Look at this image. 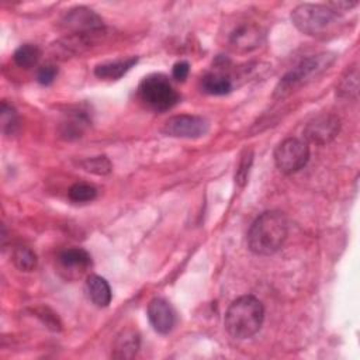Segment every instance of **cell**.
Returning a JSON list of instances; mask_svg holds the SVG:
<instances>
[{
  "instance_id": "4",
  "label": "cell",
  "mask_w": 360,
  "mask_h": 360,
  "mask_svg": "<svg viewBox=\"0 0 360 360\" xmlns=\"http://www.w3.org/2000/svg\"><path fill=\"white\" fill-rule=\"evenodd\" d=\"M335 60V55L329 52H322L316 55H311L302 59L295 68L287 72L278 84L274 89V97L283 98L290 96L302 84L311 82L314 77L326 70Z\"/></svg>"
},
{
  "instance_id": "3",
  "label": "cell",
  "mask_w": 360,
  "mask_h": 360,
  "mask_svg": "<svg viewBox=\"0 0 360 360\" xmlns=\"http://www.w3.org/2000/svg\"><path fill=\"white\" fill-rule=\"evenodd\" d=\"M291 21L297 30L311 37H326L340 25V14L328 4L304 3L291 11Z\"/></svg>"
},
{
  "instance_id": "17",
  "label": "cell",
  "mask_w": 360,
  "mask_h": 360,
  "mask_svg": "<svg viewBox=\"0 0 360 360\" xmlns=\"http://www.w3.org/2000/svg\"><path fill=\"white\" fill-rule=\"evenodd\" d=\"M41 58V49L34 44H24L18 46L13 55L17 66L22 69H30L38 63Z\"/></svg>"
},
{
  "instance_id": "8",
  "label": "cell",
  "mask_w": 360,
  "mask_h": 360,
  "mask_svg": "<svg viewBox=\"0 0 360 360\" xmlns=\"http://www.w3.org/2000/svg\"><path fill=\"white\" fill-rule=\"evenodd\" d=\"M162 131L174 138H200L208 131V122L198 115L181 114L170 117Z\"/></svg>"
},
{
  "instance_id": "20",
  "label": "cell",
  "mask_w": 360,
  "mask_h": 360,
  "mask_svg": "<svg viewBox=\"0 0 360 360\" xmlns=\"http://www.w3.org/2000/svg\"><path fill=\"white\" fill-rule=\"evenodd\" d=\"M96 195H97L96 187L87 183H75L68 191V197L73 202H89V201H93Z\"/></svg>"
},
{
  "instance_id": "13",
  "label": "cell",
  "mask_w": 360,
  "mask_h": 360,
  "mask_svg": "<svg viewBox=\"0 0 360 360\" xmlns=\"http://www.w3.org/2000/svg\"><path fill=\"white\" fill-rule=\"evenodd\" d=\"M86 290L96 307L104 308L111 302V288L105 278L97 274H90L86 280Z\"/></svg>"
},
{
  "instance_id": "12",
  "label": "cell",
  "mask_w": 360,
  "mask_h": 360,
  "mask_svg": "<svg viewBox=\"0 0 360 360\" xmlns=\"http://www.w3.org/2000/svg\"><path fill=\"white\" fill-rule=\"evenodd\" d=\"M139 343L141 339L138 332L131 328H127L121 330V333L117 336L111 356L114 359H132L139 349Z\"/></svg>"
},
{
  "instance_id": "22",
  "label": "cell",
  "mask_w": 360,
  "mask_h": 360,
  "mask_svg": "<svg viewBox=\"0 0 360 360\" xmlns=\"http://www.w3.org/2000/svg\"><path fill=\"white\" fill-rule=\"evenodd\" d=\"M80 166L90 173L103 176V174H108L111 172V162L108 160V158L105 156H94V158H89L80 162Z\"/></svg>"
},
{
  "instance_id": "21",
  "label": "cell",
  "mask_w": 360,
  "mask_h": 360,
  "mask_svg": "<svg viewBox=\"0 0 360 360\" xmlns=\"http://www.w3.org/2000/svg\"><path fill=\"white\" fill-rule=\"evenodd\" d=\"M357 69L353 68L352 70H347L346 75L342 77L336 93L340 97H357V90H359V80H357Z\"/></svg>"
},
{
  "instance_id": "19",
  "label": "cell",
  "mask_w": 360,
  "mask_h": 360,
  "mask_svg": "<svg viewBox=\"0 0 360 360\" xmlns=\"http://www.w3.org/2000/svg\"><path fill=\"white\" fill-rule=\"evenodd\" d=\"M0 115H1V131L6 135H14L20 127V121H18V115L14 110L13 105L7 104L6 101L1 103V110H0Z\"/></svg>"
},
{
  "instance_id": "6",
  "label": "cell",
  "mask_w": 360,
  "mask_h": 360,
  "mask_svg": "<svg viewBox=\"0 0 360 360\" xmlns=\"http://www.w3.org/2000/svg\"><path fill=\"white\" fill-rule=\"evenodd\" d=\"M309 159L308 143L298 138H287L274 149V163L277 169L285 174H291L302 169Z\"/></svg>"
},
{
  "instance_id": "23",
  "label": "cell",
  "mask_w": 360,
  "mask_h": 360,
  "mask_svg": "<svg viewBox=\"0 0 360 360\" xmlns=\"http://www.w3.org/2000/svg\"><path fill=\"white\" fill-rule=\"evenodd\" d=\"M252 162H253V152H252V149H246L240 156V162H239V166H238L236 174H235V180L239 186H245L248 176H249Z\"/></svg>"
},
{
  "instance_id": "5",
  "label": "cell",
  "mask_w": 360,
  "mask_h": 360,
  "mask_svg": "<svg viewBox=\"0 0 360 360\" xmlns=\"http://www.w3.org/2000/svg\"><path fill=\"white\" fill-rule=\"evenodd\" d=\"M138 94L141 101L153 111H167L180 101V94L162 73H152L143 77L138 87Z\"/></svg>"
},
{
  "instance_id": "1",
  "label": "cell",
  "mask_w": 360,
  "mask_h": 360,
  "mask_svg": "<svg viewBox=\"0 0 360 360\" xmlns=\"http://www.w3.org/2000/svg\"><path fill=\"white\" fill-rule=\"evenodd\" d=\"M288 235V222L280 211L260 214L248 231V246L255 255L270 256L280 250Z\"/></svg>"
},
{
  "instance_id": "24",
  "label": "cell",
  "mask_w": 360,
  "mask_h": 360,
  "mask_svg": "<svg viewBox=\"0 0 360 360\" xmlns=\"http://www.w3.org/2000/svg\"><path fill=\"white\" fill-rule=\"evenodd\" d=\"M58 75V68L55 65H44L37 72V82L42 86H49L53 83Z\"/></svg>"
},
{
  "instance_id": "14",
  "label": "cell",
  "mask_w": 360,
  "mask_h": 360,
  "mask_svg": "<svg viewBox=\"0 0 360 360\" xmlns=\"http://www.w3.org/2000/svg\"><path fill=\"white\" fill-rule=\"evenodd\" d=\"M136 62H138V58H129V59H122V60L100 63L94 68V75L98 79L117 80L121 76H124Z\"/></svg>"
},
{
  "instance_id": "15",
  "label": "cell",
  "mask_w": 360,
  "mask_h": 360,
  "mask_svg": "<svg viewBox=\"0 0 360 360\" xmlns=\"http://www.w3.org/2000/svg\"><path fill=\"white\" fill-rule=\"evenodd\" d=\"M59 263L65 269L70 270H84L91 264V257L90 255L82 249V248H70L65 249L59 255Z\"/></svg>"
},
{
  "instance_id": "2",
  "label": "cell",
  "mask_w": 360,
  "mask_h": 360,
  "mask_svg": "<svg viewBox=\"0 0 360 360\" xmlns=\"http://www.w3.org/2000/svg\"><path fill=\"white\" fill-rule=\"evenodd\" d=\"M263 319V304L253 295H242L228 307L224 323L232 338L243 340L260 330Z\"/></svg>"
},
{
  "instance_id": "18",
  "label": "cell",
  "mask_w": 360,
  "mask_h": 360,
  "mask_svg": "<svg viewBox=\"0 0 360 360\" xmlns=\"http://www.w3.org/2000/svg\"><path fill=\"white\" fill-rule=\"evenodd\" d=\"M13 262L21 271H32L37 267L38 259L32 249L28 246H17L13 252Z\"/></svg>"
},
{
  "instance_id": "16",
  "label": "cell",
  "mask_w": 360,
  "mask_h": 360,
  "mask_svg": "<svg viewBox=\"0 0 360 360\" xmlns=\"http://www.w3.org/2000/svg\"><path fill=\"white\" fill-rule=\"evenodd\" d=\"M201 86L205 93L214 94V96H222L232 90L231 79H228L224 75H218V73H210V75L204 76Z\"/></svg>"
},
{
  "instance_id": "9",
  "label": "cell",
  "mask_w": 360,
  "mask_h": 360,
  "mask_svg": "<svg viewBox=\"0 0 360 360\" xmlns=\"http://www.w3.org/2000/svg\"><path fill=\"white\" fill-rule=\"evenodd\" d=\"M340 121L333 114H321L312 118L304 128V136L308 142L325 145L339 134Z\"/></svg>"
},
{
  "instance_id": "25",
  "label": "cell",
  "mask_w": 360,
  "mask_h": 360,
  "mask_svg": "<svg viewBox=\"0 0 360 360\" xmlns=\"http://www.w3.org/2000/svg\"><path fill=\"white\" fill-rule=\"evenodd\" d=\"M188 72H190V65L186 60H180V62L174 63V66L172 69L173 77L176 80H181V82L188 76Z\"/></svg>"
},
{
  "instance_id": "10",
  "label": "cell",
  "mask_w": 360,
  "mask_h": 360,
  "mask_svg": "<svg viewBox=\"0 0 360 360\" xmlns=\"http://www.w3.org/2000/svg\"><path fill=\"white\" fill-rule=\"evenodd\" d=\"M148 318L158 333H169L176 322L172 305L163 298H153L148 305Z\"/></svg>"
},
{
  "instance_id": "11",
  "label": "cell",
  "mask_w": 360,
  "mask_h": 360,
  "mask_svg": "<svg viewBox=\"0 0 360 360\" xmlns=\"http://www.w3.org/2000/svg\"><path fill=\"white\" fill-rule=\"evenodd\" d=\"M263 41V32L256 24H242L235 28L229 37V44L233 49L249 52L256 49Z\"/></svg>"
},
{
  "instance_id": "7",
  "label": "cell",
  "mask_w": 360,
  "mask_h": 360,
  "mask_svg": "<svg viewBox=\"0 0 360 360\" xmlns=\"http://www.w3.org/2000/svg\"><path fill=\"white\" fill-rule=\"evenodd\" d=\"M60 28L69 35H93L104 30L103 20L98 14L87 7H75L60 20Z\"/></svg>"
}]
</instances>
